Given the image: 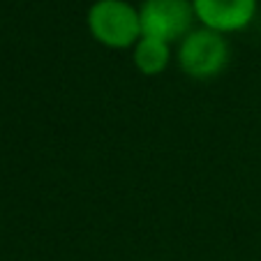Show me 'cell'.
<instances>
[{"label":"cell","instance_id":"obj_1","mask_svg":"<svg viewBox=\"0 0 261 261\" xmlns=\"http://www.w3.org/2000/svg\"><path fill=\"white\" fill-rule=\"evenodd\" d=\"M90 33L97 42L111 49H125L141 35V19L134 7L123 0H99L88 14Z\"/></svg>","mask_w":261,"mask_h":261},{"label":"cell","instance_id":"obj_2","mask_svg":"<svg viewBox=\"0 0 261 261\" xmlns=\"http://www.w3.org/2000/svg\"><path fill=\"white\" fill-rule=\"evenodd\" d=\"M178 60L185 74L194 79H211L224 69L229 60V46L215 30H197L185 37Z\"/></svg>","mask_w":261,"mask_h":261},{"label":"cell","instance_id":"obj_3","mask_svg":"<svg viewBox=\"0 0 261 261\" xmlns=\"http://www.w3.org/2000/svg\"><path fill=\"white\" fill-rule=\"evenodd\" d=\"M192 14L194 7L188 0H146L139 12L141 35L169 44L190 28Z\"/></svg>","mask_w":261,"mask_h":261},{"label":"cell","instance_id":"obj_4","mask_svg":"<svg viewBox=\"0 0 261 261\" xmlns=\"http://www.w3.org/2000/svg\"><path fill=\"white\" fill-rule=\"evenodd\" d=\"M192 7L208 30L231 33L254 19L256 0H192Z\"/></svg>","mask_w":261,"mask_h":261},{"label":"cell","instance_id":"obj_5","mask_svg":"<svg viewBox=\"0 0 261 261\" xmlns=\"http://www.w3.org/2000/svg\"><path fill=\"white\" fill-rule=\"evenodd\" d=\"M134 63L143 74H160L169 63V46L167 42L143 37L134 49Z\"/></svg>","mask_w":261,"mask_h":261}]
</instances>
